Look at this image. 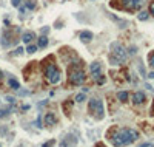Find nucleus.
I'll use <instances>...</instances> for the list:
<instances>
[{"mask_svg":"<svg viewBox=\"0 0 154 147\" xmlns=\"http://www.w3.org/2000/svg\"><path fill=\"white\" fill-rule=\"evenodd\" d=\"M139 138V133L136 132L133 129H120L117 130L114 135H113V144L116 147H123V146H128L131 143H134V141Z\"/></svg>","mask_w":154,"mask_h":147,"instance_id":"f257e3e1","label":"nucleus"},{"mask_svg":"<svg viewBox=\"0 0 154 147\" xmlns=\"http://www.w3.org/2000/svg\"><path fill=\"white\" fill-rule=\"evenodd\" d=\"M45 76H46V79L51 84H57L60 81V71L57 70V67L54 64H49L48 67L45 68Z\"/></svg>","mask_w":154,"mask_h":147,"instance_id":"f03ea898","label":"nucleus"},{"mask_svg":"<svg viewBox=\"0 0 154 147\" xmlns=\"http://www.w3.org/2000/svg\"><path fill=\"white\" fill-rule=\"evenodd\" d=\"M88 108L91 110V113H94L96 118H103V105L99 99H91L90 104H88Z\"/></svg>","mask_w":154,"mask_h":147,"instance_id":"7ed1b4c3","label":"nucleus"},{"mask_svg":"<svg viewBox=\"0 0 154 147\" xmlns=\"http://www.w3.org/2000/svg\"><path fill=\"white\" fill-rule=\"evenodd\" d=\"M69 79H71V82L76 84V85H80V84H83V81H85V73L82 71V70H71V73H69Z\"/></svg>","mask_w":154,"mask_h":147,"instance_id":"20e7f679","label":"nucleus"},{"mask_svg":"<svg viewBox=\"0 0 154 147\" xmlns=\"http://www.w3.org/2000/svg\"><path fill=\"white\" fill-rule=\"evenodd\" d=\"M111 50H113V56H114V59H117V62H120V61H123V59H125L126 53L122 48V45H119V43H113Z\"/></svg>","mask_w":154,"mask_h":147,"instance_id":"39448f33","label":"nucleus"},{"mask_svg":"<svg viewBox=\"0 0 154 147\" xmlns=\"http://www.w3.org/2000/svg\"><path fill=\"white\" fill-rule=\"evenodd\" d=\"M125 6L130 8V9H136V8H140L142 3H144V0H123Z\"/></svg>","mask_w":154,"mask_h":147,"instance_id":"423d86ee","label":"nucleus"},{"mask_svg":"<svg viewBox=\"0 0 154 147\" xmlns=\"http://www.w3.org/2000/svg\"><path fill=\"white\" fill-rule=\"evenodd\" d=\"M133 102L137 105V104H144L145 102V93H142V91H136L134 96H133Z\"/></svg>","mask_w":154,"mask_h":147,"instance_id":"0eeeda50","label":"nucleus"},{"mask_svg":"<svg viewBox=\"0 0 154 147\" xmlns=\"http://www.w3.org/2000/svg\"><path fill=\"white\" fill-rule=\"evenodd\" d=\"M56 122H57V118L54 115H51V113L46 115V118H45V124H46V126H52V124H56Z\"/></svg>","mask_w":154,"mask_h":147,"instance_id":"6e6552de","label":"nucleus"},{"mask_svg":"<svg viewBox=\"0 0 154 147\" xmlns=\"http://www.w3.org/2000/svg\"><path fill=\"white\" fill-rule=\"evenodd\" d=\"M80 39L83 40V42H90L92 39V33L90 31H83V33H80Z\"/></svg>","mask_w":154,"mask_h":147,"instance_id":"1a4fd4ad","label":"nucleus"},{"mask_svg":"<svg viewBox=\"0 0 154 147\" xmlns=\"http://www.w3.org/2000/svg\"><path fill=\"white\" fill-rule=\"evenodd\" d=\"M32 39H34V34H32V33H25L23 37H22V40H23L25 43H29Z\"/></svg>","mask_w":154,"mask_h":147,"instance_id":"9d476101","label":"nucleus"},{"mask_svg":"<svg viewBox=\"0 0 154 147\" xmlns=\"http://www.w3.org/2000/svg\"><path fill=\"white\" fill-rule=\"evenodd\" d=\"M48 45V39L45 36H42V37H38V47L43 48V47H46Z\"/></svg>","mask_w":154,"mask_h":147,"instance_id":"9b49d317","label":"nucleus"},{"mask_svg":"<svg viewBox=\"0 0 154 147\" xmlns=\"http://www.w3.org/2000/svg\"><path fill=\"white\" fill-rule=\"evenodd\" d=\"M117 98H119V101L125 102L126 99H128V93H126V91H120V93H117Z\"/></svg>","mask_w":154,"mask_h":147,"instance_id":"f8f14e48","label":"nucleus"},{"mask_svg":"<svg viewBox=\"0 0 154 147\" xmlns=\"http://www.w3.org/2000/svg\"><path fill=\"white\" fill-rule=\"evenodd\" d=\"M9 85L13 87L14 90H19V87H20V85H19V82H17L15 79H9Z\"/></svg>","mask_w":154,"mask_h":147,"instance_id":"ddd939ff","label":"nucleus"},{"mask_svg":"<svg viewBox=\"0 0 154 147\" xmlns=\"http://www.w3.org/2000/svg\"><path fill=\"white\" fill-rule=\"evenodd\" d=\"M76 101H77V102H83V101H85V95H83V93L77 95V96H76Z\"/></svg>","mask_w":154,"mask_h":147,"instance_id":"4468645a","label":"nucleus"},{"mask_svg":"<svg viewBox=\"0 0 154 147\" xmlns=\"http://www.w3.org/2000/svg\"><path fill=\"white\" fill-rule=\"evenodd\" d=\"M148 61H150V65H151V67H154V51L150 53V56H148Z\"/></svg>","mask_w":154,"mask_h":147,"instance_id":"2eb2a0df","label":"nucleus"},{"mask_svg":"<svg viewBox=\"0 0 154 147\" xmlns=\"http://www.w3.org/2000/svg\"><path fill=\"white\" fill-rule=\"evenodd\" d=\"M148 19V13H144V11H142V13L139 14V20H146Z\"/></svg>","mask_w":154,"mask_h":147,"instance_id":"dca6fc26","label":"nucleus"},{"mask_svg":"<svg viewBox=\"0 0 154 147\" xmlns=\"http://www.w3.org/2000/svg\"><path fill=\"white\" fill-rule=\"evenodd\" d=\"M28 8L29 9H34L36 8V2H34V0H28Z\"/></svg>","mask_w":154,"mask_h":147,"instance_id":"f3484780","label":"nucleus"},{"mask_svg":"<svg viewBox=\"0 0 154 147\" xmlns=\"http://www.w3.org/2000/svg\"><path fill=\"white\" fill-rule=\"evenodd\" d=\"M36 50H37V47H34V45H29L28 48H26V51H28V53H36Z\"/></svg>","mask_w":154,"mask_h":147,"instance_id":"a211bd4d","label":"nucleus"},{"mask_svg":"<svg viewBox=\"0 0 154 147\" xmlns=\"http://www.w3.org/2000/svg\"><path fill=\"white\" fill-rule=\"evenodd\" d=\"M20 3H22V0H13V6H20Z\"/></svg>","mask_w":154,"mask_h":147,"instance_id":"6ab92c4d","label":"nucleus"},{"mask_svg":"<svg viewBox=\"0 0 154 147\" xmlns=\"http://www.w3.org/2000/svg\"><path fill=\"white\" fill-rule=\"evenodd\" d=\"M150 13H151V14L154 16V2H153V3L150 5Z\"/></svg>","mask_w":154,"mask_h":147,"instance_id":"aec40b11","label":"nucleus"},{"mask_svg":"<svg viewBox=\"0 0 154 147\" xmlns=\"http://www.w3.org/2000/svg\"><path fill=\"white\" fill-rule=\"evenodd\" d=\"M140 147H154V144H151V143H145V144H142Z\"/></svg>","mask_w":154,"mask_h":147,"instance_id":"412c9836","label":"nucleus"},{"mask_svg":"<svg viewBox=\"0 0 154 147\" xmlns=\"http://www.w3.org/2000/svg\"><path fill=\"white\" fill-rule=\"evenodd\" d=\"M54 144V141H49V143H46V144H43V147H51Z\"/></svg>","mask_w":154,"mask_h":147,"instance_id":"4be33fe9","label":"nucleus"},{"mask_svg":"<svg viewBox=\"0 0 154 147\" xmlns=\"http://www.w3.org/2000/svg\"><path fill=\"white\" fill-rule=\"evenodd\" d=\"M0 78H2V71H0Z\"/></svg>","mask_w":154,"mask_h":147,"instance_id":"5701e85b","label":"nucleus"}]
</instances>
